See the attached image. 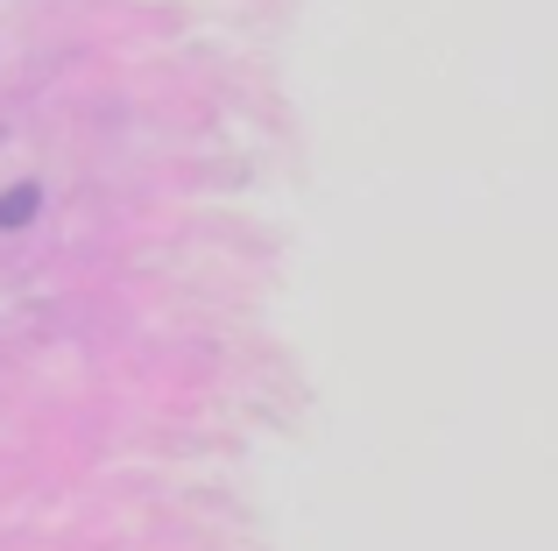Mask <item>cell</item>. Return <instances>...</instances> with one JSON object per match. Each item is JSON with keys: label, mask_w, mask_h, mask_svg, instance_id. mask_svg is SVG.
Masks as SVG:
<instances>
[{"label": "cell", "mask_w": 558, "mask_h": 551, "mask_svg": "<svg viewBox=\"0 0 558 551\" xmlns=\"http://www.w3.org/2000/svg\"><path fill=\"white\" fill-rule=\"evenodd\" d=\"M36 212H43V184H8L0 192V234H22Z\"/></svg>", "instance_id": "6da1fadb"}]
</instances>
